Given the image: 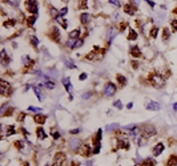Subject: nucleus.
Masks as SVG:
<instances>
[{"mask_svg": "<svg viewBox=\"0 0 177 166\" xmlns=\"http://www.w3.org/2000/svg\"><path fill=\"white\" fill-rule=\"evenodd\" d=\"M173 13H175V15H177V8H175V10H173Z\"/></svg>", "mask_w": 177, "mask_h": 166, "instance_id": "obj_60", "label": "nucleus"}, {"mask_svg": "<svg viewBox=\"0 0 177 166\" xmlns=\"http://www.w3.org/2000/svg\"><path fill=\"white\" fill-rule=\"evenodd\" d=\"M116 80H117L119 85H120L121 88L127 85V77H125V76H122V74H117V76H116Z\"/></svg>", "mask_w": 177, "mask_h": 166, "instance_id": "obj_23", "label": "nucleus"}, {"mask_svg": "<svg viewBox=\"0 0 177 166\" xmlns=\"http://www.w3.org/2000/svg\"><path fill=\"white\" fill-rule=\"evenodd\" d=\"M0 90H1V96H5V97H10L13 92L11 84L8 81H5V80H1V81H0Z\"/></svg>", "mask_w": 177, "mask_h": 166, "instance_id": "obj_6", "label": "nucleus"}, {"mask_svg": "<svg viewBox=\"0 0 177 166\" xmlns=\"http://www.w3.org/2000/svg\"><path fill=\"white\" fill-rule=\"evenodd\" d=\"M157 33H159V27H156V25H153V27L150 28V32H149V39H156V37H157Z\"/></svg>", "mask_w": 177, "mask_h": 166, "instance_id": "obj_28", "label": "nucleus"}, {"mask_svg": "<svg viewBox=\"0 0 177 166\" xmlns=\"http://www.w3.org/2000/svg\"><path fill=\"white\" fill-rule=\"evenodd\" d=\"M101 137H103V131L100 129V130H97V133H96V137L93 138V154H97L100 151V141H101Z\"/></svg>", "mask_w": 177, "mask_h": 166, "instance_id": "obj_9", "label": "nucleus"}, {"mask_svg": "<svg viewBox=\"0 0 177 166\" xmlns=\"http://www.w3.org/2000/svg\"><path fill=\"white\" fill-rule=\"evenodd\" d=\"M45 87H47L48 89H53V88H55V84H53V82L51 81L49 79H48L47 81H45Z\"/></svg>", "mask_w": 177, "mask_h": 166, "instance_id": "obj_38", "label": "nucleus"}, {"mask_svg": "<svg viewBox=\"0 0 177 166\" xmlns=\"http://www.w3.org/2000/svg\"><path fill=\"white\" fill-rule=\"evenodd\" d=\"M28 110H32V112H36V113H40L41 112V108H35V107H29Z\"/></svg>", "mask_w": 177, "mask_h": 166, "instance_id": "obj_48", "label": "nucleus"}, {"mask_svg": "<svg viewBox=\"0 0 177 166\" xmlns=\"http://www.w3.org/2000/svg\"><path fill=\"white\" fill-rule=\"evenodd\" d=\"M67 12H68V8H67V7L61 8V10H60V12H59V16H58V18H64V16L67 15Z\"/></svg>", "mask_w": 177, "mask_h": 166, "instance_id": "obj_37", "label": "nucleus"}, {"mask_svg": "<svg viewBox=\"0 0 177 166\" xmlns=\"http://www.w3.org/2000/svg\"><path fill=\"white\" fill-rule=\"evenodd\" d=\"M145 1H147V3H148V4H149V5H150V7H155V3H153V1H152V0H145Z\"/></svg>", "mask_w": 177, "mask_h": 166, "instance_id": "obj_53", "label": "nucleus"}, {"mask_svg": "<svg viewBox=\"0 0 177 166\" xmlns=\"http://www.w3.org/2000/svg\"><path fill=\"white\" fill-rule=\"evenodd\" d=\"M129 55L133 57V59H139V57L142 56L141 51H140V48L137 47V45H135V47H131L129 48Z\"/></svg>", "mask_w": 177, "mask_h": 166, "instance_id": "obj_11", "label": "nucleus"}, {"mask_svg": "<svg viewBox=\"0 0 177 166\" xmlns=\"http://www.w3.org/2000/svg\"><path fill=\"white\" fill-rule=\"evenodd\" d=\"M63 84H64V87H65V89H67L68 93L72 92V85H71V81H69V79H68V77L63 79Z\"/></svg>", "mask_w": 177, "mask_h": 166, "instance_id": "obj_26", "label": "nucleus"}, {"mask_svg": "<svg viewBox=\"0 0 177 166\" xmlns=\"http://www.w3.org/2000/svg\"><path fill=\"white\" fill-rule=\"evenodd\" d=\"M80 33H81V29H80V28H76V29L71 31V32H69V39L71 40H77V39H80Z\"/></svg>", "mask_w": 177, "mask_h": 166, "instance_id": "obj_19", "label": "nucleus"}, {"mask_svg": "<svg viewBox=\"0 0 177 166\" xmlns=\"http://www.w3.org/2000/svg\"><path fill=\"white\" fill-rule=\"evenodd\" d=\"M127 27H128V24H127V23H121V24H120V32H124V31L125 29H127Z\"/></svg>", "mask_w": 177, "mask_h": 166, "instance_id": "obj_47", "label": "nucleus"}, {"mask_svg": "<svg viewBox=\"0 0 177 166\" xmlns=\"http://www.w3.org/2000/svg\"><path fill=\"white\" fill-rule=\"evenodd\" d=\"M45 166H51V165H45Z\"/></svg>", "mask_w": 177, "mask_h": 166, "instance_id": "obj_62", "label": "nucleus"}, {"mask_svg": "<svg viewBox=\"0 0 177 166\" xmlns=\"http://www.w3.org/2000/svg\"><path fill=\"white\" fill-rule=\"evenodd\" d=\"M56 20H58V21H59V24L61 25V28H64V29H65V28L68 27V24H67V20H65V19H63V18H58Z\"/></svg>", "mask_w": 177, "mask_h": 166, "instance_id": "obj_36", "label": "nucleus"}, {"mask_svg": "<svg viewBox=\"0 0 177 166\" xmlns=\"http://www.w3.org/2000/svg\"><path fill=\"white\" fill-rule=\"evenodd\" d=\"M103 56H104V51H101V48H99L96 45L92 52L85 55V60H88V61H99V60L103 59Z\"/></svg>", "mask_w": 177, "mask_h": 166, "instance_id": "obj_3", "label": "nucleus"}, {"mask_svg": "<svg viewBox=\"0 0 177 166\" xmlns=\"http://www.w3.org/2000/svg\"><path fill=\"white\" fill-rule=\"evenodd\" d=\"M69 133L71 134H77V133H80V129H73V130H71Z\"/></svg>", "mask_w": 177, "mask_h": 166, "instance_id": "obj_52", "label": "nucleus"}, {"mask_svg": "<svg viewBox=\"0 0 177 166\" xmlns=\"http://www.w3.org/2000/svg\"><path fill=\"white\" fill-rule=\"evenodd\" d=\"M89 21H91V15L89 13H81V15H80V23H81L83 25H87Z\"/></svg>", "mask_w": 177, "mask_h": 166, "instance_id": "obj_20", "label": "nucleus"}, {"mask_svg": "<svg viewBox=\"0 0 177 166\" xmlns=\"http://www.w3.org/2000/svg\"><path fill=\"white\" fill-rule=\"evenodd\" d=\"M65 164H67V156H65V153H63V151L55 153L53 159H52V166H65Z\"/></svg>", "mask_w": 177, "mask_h": 166, "instance_id": "obj_4", "label": "nucleus"}, {"mask_svg": "<svg viewBox=\"0 0 177 166\" xmlns=\"http://www.w3.org/2000/svg\"><path fill=\"white\" fill-rule=\"evenodd\" d=\"M25 10H27V12L32 13V15H36L39 11L38 0H25Z\"/></svg>", "mask_w": 177, "mask_h": 166, "instance_id": "obj_5", "label": "nucleus"}, {"mask_svg": "<svg viewBox=\"0 0 177 166\" xmlns=\"http://www.w3.org/2000/svg\"><path fill=\"white\" fill-rule=\"evenodd\" d=\"M23 166H29V164L28 162H23Z\"/></svg>", "mask_w": 177, "mask_h": 166, "instance_id": "obj_59", "label": "nucleus"}, {"mask_svg": "<svg viewBox=\"0 0 177 166\" xmlns=\"http://www.w3.org/2000/svg\"><path fill=\"white\" fill-rule=\"evenodd\" d=\"M1 64L3 65H8V64H10V57L7 56V53H5L4 49H1Z\"/></svg>", "mask_w": 177, "mask_h": 166, "instance_id": "obj_29", "label": "nucleus"}, {"mask_svg": "<svg viewBox=\"0 0 177 166\" xmlns=\"http://www.w3.org/2000/svg\"><path fill=\"white\" fill-rule=\"evenodd\" d=\"M116 90H117L116 85H115V84H112L111 81H108L107 84H105V87H104V90H103V93H104V96H105V97H112V96H115Z\"/></svg>", "mask_w": 177, "mask_h": 166, "instance_id": "obj_7", "label": "nucleus"}, {"mask_svg": "<svg viewBox=\"0 0 177 166\" xmlns=\"http://www.w3.org/2000/svg\"><path fill=\"white\" fill-rule=\"evenodd\" d=\"M71 166H80L79 162H76V161H72L71 162Z\"/></svg>", "mask_w": 177, "mask_h": 166, "instance_id": "obj_54", "label": "nucleus"}, {"mask_svg": "<svg viewBox=\"0 0 177 166\" xmlns=\"http://www.w3.org/2000/svg\"><path fill=\"white\" fill-rule=\"evenodd\" d=\"M33 121H35L36 124H39V125H43V124H45V121H47V116L38 113V114L33 116Z\"/></svg>", "mask_w": 177, "mask_h": 166, "instance_id": "obj_13", "label": "nucleus"}, {"mask_svg": "<svg viewBox=\"0 0 177 166\" xmlns=\"http://www.w3.org/2000/svg\"><path fill=\"white\" fill-rule=\"evenodd\" d=\"M132 67H133V68H137V62H136V61H132Z\"/></svg>", "mask_w": 177, "mask_h": 166, "instance_id": "obj_57", "label": "nucleus"}, {"mask_svg": "<svg viewBox=\"0 0 177 166\" xmlns=\"http://www.w3.org/2000/svg\"><path fill=\"white\" fill-rule=\"evenodd\" d=\"M122 10H124L125 13H128V15H131V16H133L136 13V7H133V5H131V4H125L124 7H122Z\"/></svg>", "mask_w": 177, "mask_h": 166, "instance_id": "obj_16", "label": "nucleus"}, {"mask_svg": "<svg viewBox=\"0 0 177 166\" xmlns=\"http://www.w3.org/2000/svg\"><path fill=\"white\" fill-rule=\"evenodd\" d=\"M173 110L177 112V102H176V104H173Z\"/></svg>", "mask_w": 177, "mask_h": 166, "instance_id": "obj_58", "label": "nucleus"}, {"mask_svg": "<svg viewBox=\"0 0 177 166\" xmlns=\"http://www.w3.org/2000/svg\"><path fill=\"white\" fill-rule=\"evenodd\" d=\"M109 4L115 5V7H121V3H120V0H109Z\"/></svg>", "mask_w": 177, "mask_h": 166, "instance_id": "obj_41", "label": "nucleus"}, {"mask_svg": "<svg viewBox=\"0 0 177 166\" xmlns=\"http://www.w3.org/2000/svg\"><path fill=\"white\" fill-rule=\"evenodd\" d=\"M164 149H165V145L162 144V142H159V144H156L155 148H153V156H155V157L160 156V154L164 151Z\"/></svg>", "mask_w": 177, "mask_h": 166, "instance_id": "obj_12", "label": "nucleus"}, {"mask_svg": "<svg viewBox=\"0 0 177 166\" xmlns=\"http://www.w3.org/2000/svg\"><path fill=\"white\" fill-rule=\"evenodd\" d=\"M87 73H81V74H80V76H79V79L80 80H85V79H87Z\"/></svg>", "mask_w": 177, "mask_h": 166, "instance_id": "obj_51", "label": "nucleus"}, {"mask_svg": "<svg viewBox=\"0 0 177 166\" xmlns=\"http://www.w3.org/2000/svg\"><path fill=\"white\" fill-rule=\"evenodd\" d=\"M15 24H16V20L15 19H10V20H7V21L3 23V27L4 28H13L15 27Z\"/></svg>", "mask_w": 177, "mask_h": 166, "instance_id": "obj_27", "label": "nucleus"}, {"mask_svg": "<svg viewBox=\"0 0 177 166\" xmlns=\"http://www.w3.org/2000/svg\"><path fill=\"white\" fill-rule=\"evenodd\" d=\"M25 116H27V113H23V112H21V113L19 114V117H18V121L23 122V121H24V118H25Z\"/></svg>", "mask_w": 177, "mask_h": 166, "instance_id": "obj_46", "label": "nucleus"}, {"mask_svg": "<svg viewBox=\"0 0 177 166\" xmlns=\"http://www.w3.org/2000/svg\"><path fill=\"white\" fill-rule=\"evenodd\" d=\"M19 131H21V133L24 134L25 137H28V136H29V131H28V130H25L24 128H20V129H19Z\"/></svg>", "mask_w": 177, "mask_h": 166, "instance_id": "obj_50", "label": "nucleus"}, {"mask_svg": "<svg viewBox=\"0 0 177 166\" xmlns=\"http://www.w3.org/2000/svg\"><path fill=\"white\" fill-rule=\"evenodd\" d=\"M29 43H31V45H32L33 48H38V45H39V39L36 36H31L29 37Z\"/></svg>", "mask_w": 177, "mask_h": 166, "instance_id": "obj_31", "label": "nucleus"}, {"mask_svg": "<svg viewBox=\"0 0 177 166\" xmlns=\"http://www.w3.org/2000/svg\"><path fill=\"white\" fill-rule=\"evenodd\" d=\"M132 107H133V104H132V102H129V104L127 105V108H128V109H132Z\"/></svg>", "mask_w": 177, "mask_h": 166, "instance_id": "obj_56", "label": "nucleus"}, {"mask_svg": "<svg viewBox=\"0 0 177 166\" xmlns=\"http://www.w3.org/2000/svg\"><path fill=\"white\" fill-rule=\"evenodd\" d=\"M77 5H79L80 10H87V8H88L87 0H77Z\"/></svg>", "mask_w": 177, "mask_h": 166, "instance_id": "obj_32", "label": "nucleus"}, {"mask_svg": "<svg viewBox=\"0 0 177 166\" xmlns=\"http://www.w3.org/2000/svg\"><path fill=\"white\" fill-rule=\"evenodd\" d=\"M48 36H49L55 43H60V32H59L58 27H51L49 32H48Z\"/></svg>", "mask_w": 177, "mask_h": 166, "instance_id": "obj_10", "label": "nucleus"}, {"mask_svg": "<svg viewBox=\"0 0 177 166\" xmlns=\"http://www.w3.org/2000/svg\"><path fill=\"white\" fill-rule=\"evenodd\" d=\"M3 1L8 3V4H11V5H18L19 4V0H3Z\"/></svg>", "mask_w": 177, "mask_h": 166, "instance_id": "obj_44", "label": "nucleus"}, {"mask_svg": "<svg viewBox=\"0 0 177 166\" xmlns=\"http://www.w3.org/2000/svg\"><path fill=\"white\" fill-rule=\"evenodd\" d=\"M77 153L80 154V156L85 157V158H88V157H91V154H93V150L91 149V146L88 144H81L79 145V150Z\"/></svg>", "mask_w": 177, "mask_h": 166, "instance_id": "obj_8", "label": "nucleus"}, {"mask_svg": "<svg viewBox=\"0 0 177 166\" xmlns=\"http://www.w3.org/2000/svg\"><path fill=\"white\" fill-rule=\"evenodd\" d=\"M116 33H117V31H116V28L115 27H112V28H109V29H108V35H107V37H108V40H111L112 39L113 36L116 35Z\"/></svg>", "mask_w": 177, "mask_h": 166, "instance_id": "obj_33", "label": "nucleus"}, {"mask_svg": "<svg viewBox=\"0 0 177 166\" xmlns=\"http://www.w3.org/2000/svg\"><path fill=\"white\" fill-rule=\"evenodd\" d=\"M145 108H147L148 110H159L160 109V104L156 101H148L147 105H145Z\"/></svg>", "mask_w": 177, "mask_h": 166, "instance_id": "obj_15", "label": "nucleus"}, {"mask_svg": "<svg viewBox=\"0 0 177 166\" xmlns=\"http://www.w3.org/2000/svg\"><path fill=\"white\" fill-rule=\"evenodd\" d=\"M137 32H136L135 29H133V28H131L129 29V33H128V37L127 39L129 40V41H135V40H137Z\"/></svg>", "mask_w": 177, "mask_h": 166, "instance_id": "obj_22", "label": "nucleus"}, {"mask_svg": "<svg viewBox=\"0 0 177 166\" xmlns=\"http://www.w3.org/2000/svg\"><path fill=\"white\" fill-rule=\"evenodd\" d=\"M36 20H38V16H36V15H31V16H28V18L25 19V23H27V25L29 28H32Z\"/></svg>", "mask_w": 177, "mask_h": 166, "instance_id": "obj_21", "label": "nucleus"}, {"mask_svg": "<svg viewBox=\"0 0 177 166\" xmlns=\"http://www.w3.org/2000/svg\"><path fill=\"white\" fill-rule=\"evenodd\" d=\"M13 112H15V109H13V108H10V109H8V110H5V113H3L1 116H3V117H4V116L10 117V116H12V113H13Z\"/></svg>", "mask_w": 177, "mask_h": 166, "instance_id": "obj_39", "label": "nucleus"}, {"mask_svg": "<svg viewBox=\"0 0 177 166\" xmlns=\"http://www.w3.org/2000/svg\"><path fill=\"white\" fill-rule=\"evenodd\" d=\"M5 134H7V136H12V134H16V128H15V125H8V126H5Z\"/></svg>", "mask_w": 177, "mask_h": 166, "instance_id": "obj_25", "label": "nucleus"}, {"mask_svg": "<svg viewBox=\"0 0 177 166\" xmlns=\"http://www.w3.org/2000/svg\"><path fill=\"white\" fill-rule=\"evenodd\" d=\"M49 12H51V18H53V19H58V16H59V11L56 10L55 7H52V5H49Z\"/></svg>", "mask_w": 177, "mask_h": 166, "instance_id": "obj_30", "label": "nucleus"}, {"mask_svg": "<svg viewBox=\"0 0 177 166\" xmlns=\"http://www.w3.org/2000/svg\"><path fill=\"white\" fill-rule=\"evenodd\" d=\"M36 136H38L39 140H45L48 137V134H45V130L41 126H39V128H36Z\"/></svg>", "mask_w": 177, "mask_h": 166, "instance_id": "obj_18", "label": "nucleus"}, {"mask_svg": "<svg viewBox=\"0 0 177 166\" xmlns=\"http://www.w3.org/2000/svg\"><path fill=\"white\" fill-rule=\"evenodd\" d=\"M117 149H124V150H128L129 149V142L127 140H122V138H119L117 140Z\"/></svg>", "mask_w": 177, "mask_h": 166, "instance_id": "obj_14", "label": "nucleus"}, {"mask_svg": "<svg viewBox=\"0 0 177 166\" xmlns=\"http://www.w3.org/2000/svg\"><path fill=\"white\" fill-rule=\"evenodd\" d=\"M67 67H68V68H71V69H76V65L73 64V62L71 61V60H69V61H67Z\"/></svg>", "mask_w": 177, "mask_h": 166, "instance_id": "obj_49", "label": "nucleus"}, {"mask_svg": "<svg viewBox=\"0 0 177 166\" xmlns=\"http://www.w3.org/2000/svg\"><path fill=\"white\" fill-rule=\"evenodd\" d=\"M35 94L38 96V98L40 100V101H41V100H43V96H41V90H40V88H38V87L35 88Z\"/></svg>", "mask_w": 177, "mask_h": 166, "instance_id": "obj_40", "label": "nucleus"}, {"mask_svg": "<svg viewBox=\"0 0 177 166\" xmlns=\"http://www.w3.org/2000/svg\"><path fill=\"white\" fill-rule=\"evenodd\" d=\"M113 107L121 110V109H122V104H121V101H119V100H117V101H115V102H113Z\"/></svg>", "mask_w": 177, "mask_h": 166, "instance_id": "obj_43", "label": "nucleus"}, {"mask_svg": "<svg viewBox=\"0 0 177 166\" xmlns=\"http://www.w3.org/2000/svg\"><path fill=\"white\" fill-rule=\"evenodd\" d=\"M170 25H172L173 32H177V20H172V21H170Z\"/></svg>", "mask_w": 177, "mask_h": 166, "instance_id": "obj_42", "label": "nucleus"}, {"mask_svg": "<svg viewBox=\"0 0 177 166\" xmlns=\"http://www.w3.org/2000/svg\"><path fill=\"white\" fill-rule=\"evenodd\" d=\"M61 1H64V3H67V1H68V0H61Z\"/></svg>", "mask_w": 177, "mask_h": 166, "instance_id": "obj_61", "label": "nucleus"}, {"mask_svg": "<svg viewBox=\"0 0 177 166\" xmlns=\"http://www.w3.org/2000/svg\"><path fill=\"white\" fill-rule=\"evenodd\" d=\"M52 137H53V140H59L60 138V133L59 131H56L55 129H52Z\"/></svg>", "mask_w": 177, "mask_h": 166, "instance_id": "obj_45", "label": "nucleus"}, {"mask_svg": "<svg viewBox=\"0 0 177 166\" xmlns=\"http://www.w3.org/2000/svg\"><path fill=\"white\" fill-rule=\"evenodd\" d=\"M13 145H15V148L18 149V150H23V148H24V142H23L21 140L15 141V142H13Z\"/></svg>", "mask_w": 177, "mask_h": 166, "instance_id": "obj_35", "label": "nucleus"}, {"mask_svg": "<svg viewBox=\"0 0 177 166\" xmlns=\"http://www.w3.org/2000/svg\"><path fill=\"white\" fill-rule=\"evenodd\" d=\"M139 166H156V159L153 158H147L141 162Z\"/></svg>", "mask_w": 177, "mask_h": 166, "instance_id": "obj_24", "label": "nucleus"}, {"mask_svg": "<svg viewBox=\"0 0 177 166\" xmlns=\"http://www.w3.org/2000/svg\"><path fill=\"white\" fill-rule=\"evenodd\" d=\"M169 36H170V31L168 29V28H164V29H162V39H164V41H167V40L169 39Z\"/></svg>", "mask_w": 177, "mask_h": 166, "instance_id": "obj_34", "label": "nucleus"}, {"mask_svg": "<svg viewBox=\"0 0 177 166\" xmlns=\"http://www.w3.org/2000/svg\"><path fill=\"white\" fill-rule=\"evenodd\" d=\"M91 96H92V93H85L83 97H84V98H88V97H91Z\"/></svg>", "mask_w": 177, "mask_h": 166, "instance_id": "obj_55", "label": "nucleus"}, {"mask_svg": "<svg viewBox=\"0 0 177 166\" xmlns=\"http://www.w3.org/2000/svg\"><path fill=\"white\" fill-rule=\"evenodd\" d=\"M165 166H177V156L176 154H170L169 158L165 162Z\"/></svg>", "mask_w": 177, "mask_h": 166, "instance_id": "obj_17", "label": "nucleus"}, {"mask_svg": "<svg viewBox=\"0 0 177 166\" xmlns=\"http://www.w3.org/2000/svg\"><path fill=\"white\" fill-rule=\"evenodd\" d=\"M148 81L153 88L160 89V88H162L165 85V77L157 72H150L149 76H148Z\"/></svg>", "mask_w": 177, "mask_h": 166, "instance_id": "obj_1", "label": "nucleus"}, {"mask_svg": "<svg viewBox=\"0 0 177 166\" xmlns=\"http://www.w3.org/2000/svg\"><path fill=\"white\" fill-rule=\"evenodd\" d=\"M140 133H141V137L145 140H148L149 137L156 136V128L153 126L152 124H145L142 126H140Z\"/></svg>", "mask_w": 177, "mask_h": 166, "instance_id": "obj_2", "label": "nucleus"}]
</instances>
